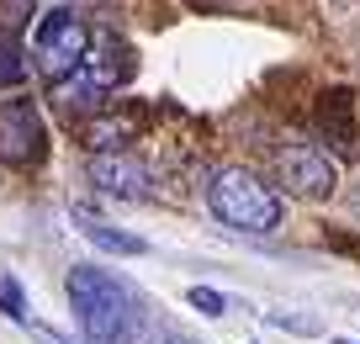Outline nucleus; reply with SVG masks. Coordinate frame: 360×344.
Instances as JSON below:
<instances>
[{"label": "nucleus", "instance_id": "9", "mask_svg": "<svg viewBox=\"0 0 360 344\" xmlns=\"http://www.w3.org/2000/svg\"><path fill=\"white\" fill-rule=\"evenodd\" d=\"M27 11H32V0H0V37H16V32H22Z\"/></svg>", "mask_w": 360, "mask_h": 344}, {"label": "nucleus", "instance_id": "1", "mask_svg": "<svg viewBox=\"0 0 360 344\" xmlns=\"http://www.w3.org/2000/svg\"><path fill=\"white\" fill-rule=\"evenodd\" d=\"M69 307H75L79 329L90 344H127L138 333V302L117 276L96 265H75L69 270Z\"/></svg>", "mask_w": 360, "mask_h": 344}, {"label": "nucleus", "instance_id": "5", "mask_svg": "<svg viewBox=\"0 0 360 344\" xmlns=\"http://www.w3.org/2000/svg\"><path fill=\"white\" fill-rule=\"evenodd\" d=\"M43 117L32 101H6L0 106V159L6 165H37L43 159Z\"/></svg>", "mask_w": 360, "mask_h": 344}, {"label": "nucleus", "instance_id": "11", "mask_svg": "<svg viewBox=\"0 0 360 344\" xmlns=\"http://www.w3.org/2000/svg\"><path fill=\"white\" fill-rule=\"evenodd\" d=\"M0 307L11 312L16 323H27V312H22V291H16V281H0Z\"/></svg>", "mask_w": 360, "mask_h": 344}, {"label": "nucleus", "instance_id": "10", "mask_svg": "<svg viewBox=\"0 0 360 344\" xmlns=\"http://www.w3.org/2000/svg\"><path fill=\"white\" fill-rule=\"evenodd\" d=\"M186 297H191V307H196V312H207V318H223V312H228L223 291H212V286H191Z\"/></svg>", "mask_w": 360, "mask_h": 344}, {"label": "nucleus", "instance_id": "13", "mask_svg": "<svg viewBox=\"0 0 360 344\" xmlns=\"http://www.w3.org/2000/svg\"><path fill=\"white\" fill-rule=\"evenodd\" d=\"M159 344H202V339H186V333H169V339H159Z\"/></svg>", "mask_w": 360, "mask_h": 344}, {"label": "nucleus", "instance_id": "3", "mask_svg": "<svg viewBox=\"0 0 360 344\" xmlns=\"http://www.w3.org/2000/svg\"><path fill=\"white\" fill-rule=\"evenodd\" d=\"M32 48H37L43 75L69 79L79 69V58L90 53V32H85V22H79L75 11H48L43 22H37V32H32Z\"/></svg>", "mask_w": 360, "mask_h": 344}, {"label": "nucleus", "instance_id": "2", "mask_svg": "<svg viewBox=\"0 0 360 344\" xmlns=\"http://www.w3.org/2000/svg\"><path fill=\"white\" fill-rule=\"evenodd\" d=\"M207 207L217 212V222H228L238 234H270L281 222V196L249 170H217L207 186Z\"/></svg>", "mask_w": 360, "mask_h": 344}, {"label": "nucleus", "instance_id": "14", "mask_svg": "<svg viewBox=\"0 0 360 344\" xmlns=\"http://www.w3.org/2000/svg\"><path fill=\"white\" fill-rule=\"evenodd\" d=\"M334 344H349V339H334Z\"/></svg>", "mask_w": 360, "mask_h": 344}, {"label": "nucleus", "instance_id": "12", "mask_svg": "<svg viewBox=\"0 0 360 344\" xmlns=\"http://www.w3.org/2000/svg\"><path fill=\"white\" fill-rule=\"evenodd\" d=\"M32 333H37V339H43V344H69L64 333H53V329H32Z\"/></svg>", "mask_w": 360, "mask_h": 344}, {"label": "nucleus", "instance_id": "6", "mask_svg": "<svg viewBox=\"0 0 360 344\" xmlns=\"http://www.w3.org/2000/svg\"><path fill=\"white\" fill-rule=\"evenodd\" d=\"M90 180L106 191V196H148V165L143 159H133V154H90Z\"/></svg>", "mask_w": 360, "mask_h": 344}, {"label": "nucleus", "instance_id": "7", "mask_svg": "<svg viewBox=\"0 0 360 344\" xmlns=\"http://www.w3.org/2000/svg\"><path fill=\"white\" fill-rule=\"evenodd\" d=\"M79 234L96 249H106V255H148V244L138 234H122V228H112V222H101V217H85V212H79Z\"/></svg>", "mask_w": 360, "mask_h": 344}, {"label": "nucleus", "instance_id": "8", "mask_svg": "<svg viewBox=\"0 0 360 344\" xmlns=\"http://www.w3.org/2000/svg\"><path fill=\"white\" fill-rule=\"evenodd\" d=\"M22 79H27L22 43H16V37H0V90H6V85H22Z\"/></svg>", "mask_w": 360, "mask_h": 344}, {"label": "nucleus", "instance_id": "4", "mask_svg": "<svg viewBox=\"0 0 360 344\" xmlns=\"http://www.w3.org/2000/svg\"><path fill=\"white\" fill-rule=\"evenodd\" d=\"M276 175H281V186L286 191H297V196H328V191L339 186V170H334V159L323 154V148H313V144H286L281 154H276Z\"/></svg>", "mask_w": 360, "mask_h": 344}]
</instances>
